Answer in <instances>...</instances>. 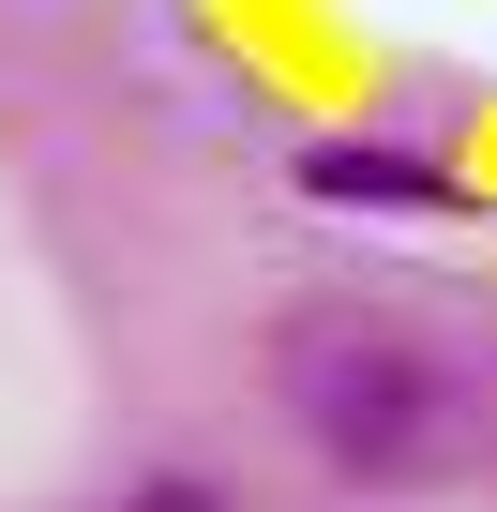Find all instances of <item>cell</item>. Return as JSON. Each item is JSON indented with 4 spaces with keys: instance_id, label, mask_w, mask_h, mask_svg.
<instances>
[{
    "instance_id": "6da1fadb",
    "label": "cell",
    "mask_w": 497,
    "mask_h": 512,
    "mask_svg": "<svg viewBox=\"0 0 497 512\" xmlns=\"http://www.w3.org/2000/svg\"><path fill=\"white\" fill-rule=\"evenodd\" d=\"M287 407L347 482H437L452 437H467V392L377 317H302L287 332Z\"/></svg>"
},
{
    "instance_id": "7a4b0ae2",
    "label": "cell",
    "mask_w": 497,
    "mask_h": 512,
    "mask_svg": "<svg viewBox=\"0 0 497 512\" xmlns=\"http://www.w3.org/2000/svg\"><path fill=\"white\" fill-rule=\"evenodd\" d=\"M302 181H317V196H362V211H467V181H452L437 151H362V136L302 151Z\"/></svg>"
},
{
    "instance_id": "3957f363",
    "label": "cell",
    "mask_w": 497,
    "mask_h": 512,
    "mask_svg": "<svg viewBox=\"0 0 497 512\" xmlns=\"http://www.w3.org/2000/svg\"><path fill=\"white\" fill-rule=\"evenodd\" d=\"M121 512H226V497H211V482H196V467H166V482H136V497H121Z\"/></svg>"
}]
</instances>
